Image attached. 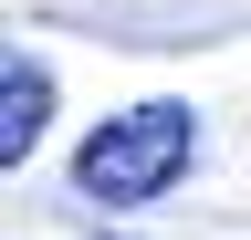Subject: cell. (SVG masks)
<instances>
[{
	"instance_id": "cell-2",
	"label": "cell",
	"mask_w": 251,
	"mask_h": 240,
	"mask_svg": "<svg viewBox=\"0 0 251 240\" xmlns=\"http://www.w3.org/2000/svg\"><path fill=\"white\" fill-rule=\"evenodd\" d=\"M42 126H52V73L42 63H0V167H21L31 146H42Z\"/></svg>"
},
{
	"instance_id": "cell-1",
	"label": "cell",
	"mask_w": 251,
	"mask_h": 240,
	"mask_svg": "<svg viewBox=\"0 0 251 240\" xmlns=\"http://www.w3.org/2000/svg\"><path fill=\"white\" fill-rule=\"evenodd\" d=\"M188 146H199L188 105H136V115H105V126L84 136V157H74V188H84V198H105V209H136V198H157V188L188 167Z\"/></svg>"
}]
</instances>
